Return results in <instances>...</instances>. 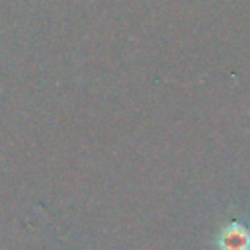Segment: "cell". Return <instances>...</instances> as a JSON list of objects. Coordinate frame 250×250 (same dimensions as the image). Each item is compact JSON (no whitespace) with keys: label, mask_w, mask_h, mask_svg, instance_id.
Listing matches in <instances>:
<instances>
[{"label":"cell","mask_w":250,"mask_h":250,"mask_svg":"<svg viewBox=\"0 0 250 250\" xmlns=\"http://www.w3.org/2000/svg\"><path fill=\"white\" fill-rule=\"evenodd\" d=\"M221 250H250V232L240 225H229L219 236Z\"/></svg>","instance_id":"1"}]
</instances>
